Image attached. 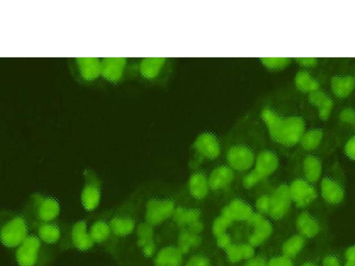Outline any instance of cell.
Here are the masks:
<instances>
[{"mask_svg": "<svg viewBox=\"0 0 355 266\" xmlns=\"http://www.w3.org/2000/svg\"><path fill=\"white\" fill-rule=\"evenodd\" d=\"M269 140L282 148L299 145L306 130V121L300 114L286 111L277 92L261 96L251 108Z\"/></svg>", "mask_w": 355, "mask_h": 266, "instance_id": "cell-1", "label": "cell"}, {"mask_svg": "<svg viewBox=\"0 0 355 266\" xmlns=\"http://www.w3.org/2000/svg\"><path fill=\"white\" fill-rule=\"evenodd\" d=\"M178 61L170 57H146L134 60L132 78L159 88H166L175 76Z\"/></svg>", "mask_w": 355, "mask_h": 266, "instance_id": "cell-2", "label": "cell"}, {"mask_svg": "<svg viewBox=\"0 0 355 266\" xmlns=\"http://www.w3.org/2000/svg\"><path fill=\"white\" fill-rule=\"evenodd\" d=\"M141 194L134 191L129 194L119 204L111 208L110 222L112 231L123 245L129 238H132L142 213Z\"/></svg>", "mask_w": 355, "mask_h": 266, "instance_id": "cell-3", "label": "cell"}, {"mask_svg": "<svg viewBox=\"0 0 355 266\" xmlns=\"http://www.w3.org/2000/svg\"><path fill=\"white\" fill-rule=\"evenodd\" d=\"M245 121L242 114L235 123L236 139L229 141L225 150L227 164L234 172H248L254 166L257 151L253 145L244 140Z\"/></svg>", "mask_w": 355, "mask_h": 266, "instance_id": "cell-4", "label": "cell"}, {"mask_svg": "<svg viewBox=\"0 0 355 266\" xmlns=\"http://www.w3.org/2000/svg\"><path fill=\"white\" fill-rule=\"evenodd\" d=\"M31 232L30 224L21 211L8 209L0 212V238L8 249L15 250Z\"/></svg>", "mask_w": 355, "mask_h": 266, "instance_id": "cell-5", "label": "cell"}, {"mask_svg": "<svg viewBox=\"0 0 355 266\" xmlns=\"http://www.w3.org/2000/svg\"><path fill=\"white\" fill-rule=\"evenodd\" d=\"M21 212L31 224L52 222L59 220L61 206L54 197L34 192L27 198Z\"/></svg>", "mask_w": 355, "mask_h": 266, "instance_id": "cell-6", "label": "cell"}, {"mask_svg": "<svg viewBox=\"0 0 355 266\" xmlns=\"http://www.w3.org/2000/svg\"><path fill=\"white\" fill-rule=\"evenodd\" d=\"M56 248L45 244L31 231L14 250V258L18 266H46Z\"/></svg>", "mask_w": 355, "mask_h": 266, "instance_id": "cell-7", "label": "cell"}, {"mask_svg": "<svg viewBox=\"0 0 355 266\" xmlns=\"http://www.w3.org/2000/svg\"><path fill=\"white\" fill-rule=\"evenodd\" d=\"M111 209L89 216V231L96 245L113 256H117L122 245L115 236L110 222Z\"/></svg>", "mask_w": 355, "mask_h": 266, "instance_id": "cell-8", "label": "cell"}, {"mask_svg": "<svg viewBox=\"0 0 355 266\" xmlns=\"http://www.w3.org/2000/svg\"><path fill=\"white\" fill-rule=\"evenodd\" d=\"M96 246L89 231V217L73 222H64L59 249L88 252Z\"/></svg>", "mask_w": 355, "mask_h": 266, "instance_id": "cell-9", "label": "cell"}, {"mask_svg": "<svg viewBox=\"0 0 355 266\" xmlns=\"http://www.w3.org/2000/svg\"><path fill=\"white\" fill-rule=\"evenodd\" d=\"M176 208L175 202L169 198L150 196L142 202L143 219L156 227L171 218Z\"/></svg>", "mask_w": 355, "mask_h": 266, "instance_id": "cell-10", "label": "cell"}, {"mask_svg": "<svg viewBox=\"0 0 355 266\" xmlns=\"http://www.w3.org/2000/svg\"><path fill=\"white\" fill-rule=\"evenodd\" d=\"M103 182L99 175L92 168L83 171V186L80 192V204L83 209L93 213L100 205Z\"/></svg>", "mask_w": 355, "mask_h": 266, "instance_id": "cell-11", "label": "cell"}, {"mask_svg": "<svg viewBox=\"0 0 355 266\" xmlns=\"http://www.w3.org/2000/svg\"><path fill=\"white\" fill-rule=\"evenodd\" d=\"M133 60L127 57L101 58L102 79L110 84L121 83L128 76L132 78Z\"/></svg>", "mask_w": 355, "mask_h": 266, "instance_id": "cell-12", "label": "cell"}, {"mask_svg": "<svg viewBox=\"0 0 355 266\" xmlns=\"http://www.w3.org/2000/svg\"><path fill=\"white\" fill-rule=\"evenodd\" d=\"M72 71L83 84H92L101 77V58L75 57L72 59Z\"/></svg>", "mask_w": 355, "mask_h": 266, "instance_id": "cell-13", "label": "cell"}, {"mask_svg": "<svg viewBox=\"0 0 355 266\" xmlns=\"http://www.w3.org/2000/svg\"><path fill=\"white\" fill-rule=\"evenodd\" d=\"M288 186L293 204L298 209L309 206L318 197V191L315 185L303 177L294 179Z\"/></svg>", "mask_w": 355, "mask_h": 266, "instance_id": "cell-14", "label": "cell"}, {"mask_svg": "<svg viewBox=\"0 0 355 266\" xmlns=\"http://www.w3.org/2000/svg\"><path fill=\"white\" fill-rule=\"evenodd\" d=\"M155 228L142 218L139 221L132 236L137 247L147 258H153L158 250Z\"/></svg>", "mask_w": 355, "mask_h": 266, "instance_id": "cell-15", "label": "cell"}, {"mask_svg": "<svg viewBox=\"0 0 355 266\" xmlns=\"http://www.w3.org/2000/svg\"><path fill=\"white\" fill-rule=\"evenodd\" d=\"M270 206L268 216L274 220L283 219L288 213L293 204L289 186L281 183L270 195Z\"/></svg>", "mask_w": 355, "mask_h": 266, "instance_id": "cell-16", "label": "cell"}, {"mask_svg": "<svg viewBox=\"0 0 355 266\" xmlns=\"http://www.w3.org/2000/svg\"><path fill=\"white\" fill-rule=\"evenodd\" d=\"M280 160L273 150L262 148L258 150L252 170L263 180L274 174L279 167Z\"/></svg>", "mask_w": 355, "mask_h": 266, "instance_id": "cell-17", "label": "cell"}, {"mask_svg": "<svg viewBox=\"0 0 355 266\" xmlns=\"http://www.w3.org/2000/svg\"><path fill=\"white\" fill-rule=\"evenodd\" d=\"M197 158L200 161L216 159L222 152V145L218 139L212 133L200 134L193 143Z\"/></svg>", "mask_w": 355, "mask_h": 266, "instance_id": "cell-18", "label": "cell"}, {"mask_svg": "<svg viewBox=\"0 0 355 266\" xmlns=\"http://www.w3.org/2000/svg\"><path fill=\"white\" fill-rule=\"evenodd\" d=\"M247 222L252 227L248 242L254 247L263 245L273 232L272 223L257 211L253 213Z\"/></svg>", "mask_w": 355, "mask_h": 266, "instance_id": "cell-19", "label": "cell"}, {"mask_svg": "<svg viewBox=\"0 0 355 266\" xmlns=\"http://www.w3.org/2000/svg\"><path fill=\"white\" fill-rule=\"evenodd\" d=\"M63 223L59 220L31 225V231L45 244L58 247L61 241Z\"/></svg>", "mask_w": 355, "mask_h": 266, "instance_id": "cell-20", "label": "cell"}, {"mask_svg": "<svg viewBox=\"0 0 355 266\" xmlns=\"http://www.w3.org/2000/svg\"><path fill=\"white\" fill-rule=\"evenodd\" d=\"M319 182V193L327 204L338 206L344 201L345 190L338 179L331 176H324Z\"/></svg>", "mask_w": 355, "mask_h": 266, "instance_id": "cell-21", "label": "cell"}, {"mask_svg": "<svg viewBox=\"0 0 355 266\" xmlns=\"http://www.w3.org/2000/svg\"><path fill=\"white\" fill-rule=\"evenodd\" d=\"M254 211L252 206L241 198L230 200L221 210L220 214L234 222H248Z\"/></svg>", "mask_w": 355, "mask_h": 266, "instance_id": "cell-22", "label": "cell"}, {"mask_svg": "<svg viewBox=\"0 0 355 266\" xmlns=\"http://www.w3.org/2000/svg\"><path fill=\"white\" fill-rule=\"evenodd\" d=\"M295 227L297 233L306 240L317 237L322 229L318 220L307 211H302L297 215Z\"/></svg>", "mask_w": 355, "mask_h": 266, "instance_id": "cell-23", "label": "cell"}, {"mask_svg": "<svg viewBox=\"0 0 355 266\" xmlns=\"http://www.w3.org/2000/svg\"><path fill=\"white\" fill-rule=\"evenodd\" d=\"M184 256L176 245H166L157 250L153 263L154 266H182Z\"/></svg>", "mask_w": 355, "mask_h": 266, "instance_id": "cell-24", "label": "cell"}, {"mask_svg": "<svg viewBox=\"0 0 355 266\" xmlns=\"http://www.w3.org/2000/svg\"><path fill=\"white\" fill-rule=\"evenodd\" d=\"M234 172L227 164L216 166L208 175L210 189L220 190L229 186L234 179Z\"/></svg>", "mask_w": 355, "mask_h": 266, "instance_id": "cell-25", "label": "cell"}, {"mask_svg": "<svg viewBox=\"0 0 355 266\" xmlns=\"http://www.w3.org/2000/svg\"><path fill=\"white\" fill-rule=\"evenodd\" d=\"M188 189L193 198L197 200H204L211 190L208 176L202 171H194L189 178Z\"/></svg>", "mask_w": 355, "mask_h": 266, "instance_id": "cell-26", "label": "cell"}, {"mask_svg": "<svg viewBox=\"0 0 355 266\" xmlns=\"http://www.w3.org/2000/svg\"><path fill=\"white\" fill-rule=\"evenodd\" d=\"M330 88L332 94L338 98L349 97L355 90V76L336 75L331 77Z\"/></svg>", "mask_w": 355, "mask_h": 266, "instance_id": "cell-27", "label": "cell"}, {"mask_svg": "<svg viewBox=\"0 0 355 266\" xmlns=\"http://www.w3.org/2000/svg\"><path fill=\"white\" fill-rule=\"evenodd\" d=\"M302 170L303 173L302 177L315 185L322 177V163L321 159L315 154H306L302 161Z\"/></svg>", "mask_w": 355, "mask_h": 266, "instance_id": "cell-28", "label": "cell"}, {"mask_svg": "<svg viewBox=\"0 0 355 266\" xmlns=\"http://www.w3.org/2000/svg\"><path fill=\"white\" fill-rule=\"evenodd\" d=\"M295 88L306 95L321 89L320 83L308 70L301 69L296 72L293 78Z\"/></svg>", "mask_w": 355, "mask_h": 266, "instance_id": "cell-29", "label": "cell"}, {"mask_svg": "<svg viewBox=\"0 0 355 266\" xmlns=\"http://www.w3.org/2000/svg\"><path fill=\"white\" fill-rule=\"evenodd\" d=\"M227 259L232 263L245 261L255 255V247L248 242H232L224 250Z\"/></svg>", "mask_w": 355, "mask_h": 266, "instance_id": "cell-30", "label": "cell"}, {"mask_svg": "<svg viewBox=\"0 0 355 266\" xmlns=\"http://www.w3.org/2000/svg\"><path fill=\"white\" fill-rule=\"evenodd\" d=\"M306 239L296 233L287 238L282 245V255L293 260L304 250Z\"/></svg>", "mask_w": 355, "mask_h": 266, "instance_id": "cell-31", "label": "cell"}, {"mask_svg": "<svg viewBox=\"0 0 355 266\" xmlns=\"http://www.w3.org/2000/svg\"><path fill=\"white\" fill-rule=\"evenodd\" d=\"M171 218L177 226L184 229L201 219V212L196 208L176 206Z\"/></svg>", "mask_w": 355, "mask_h": 266, "instance_id": "cell-32", "label": "cell"}, {"mask_svg": "<svg viewBox=\"0 0 355 266\" xmlns=\"http://www.w3.org/2000/svg\"><path fill=\"white\" fill-rule=\"evenodd\" d=\"M323 138L324 132L321 128L306 129L300 139L299 145L304 151L312 152L321 145Z\"/></svg>", "mask_w": 355, "mask_h": 266, "instance_id": "cell-33", "label": "cell"}, {"mask_svg": "<svg viewBox=\"0 0 355 266\" xmlns=\"http://www.w3.org/2000/svg\"><path fill=\"white\" fill-rule=\"evenodd\" d=\"M201 243L200 235L194 234L187 229H181L177 240V247L185 255Z\"/></svg>", "mask_w": 355, "mask_h": 266, "instance_id": "cell-34", "label": "cell"}, {"mask_svg": "<svg viewBox=\"0 0 355 266\" xmlns=\"http://www.w3.org/2000/svg\"><path fill=\"white\" fill-rule=\"evenodd\" d=\"M293 61L291 57H262L259 62L268 71L278 72L287 68Z\"/></svg>", "mask_w": 355, "mask_h": 266, "instance_id": "cell-35", "label": "cell"}, {"mask_svg": "<svg viewBox=\"0 0 355 266\" xmlns=\"http://www.w3.org/2000/svg\"><path fill=\"white\" fill-rule=\"evenodd\" d=\"M232 223L230 220L220 214L212 222L211 231L213 235L216 237L227 233V230Z\"/></svg>", "mask_w": 355, "mask_h": 266, "instance_id": "cell-36", "label": "cell"}, {"mask_svg": "<svg viewBox=\"0 0 355 266\" xmlns=\"http://www.w3.org/2000/svg\"><path fill=\"white\" fill-rule=\"evenodd\" d=\"M334 107V100L329 95V96L318 107L315 108L319 118L321 121H327L333 112Z\"/></svg>", "mask_w": 355, "mask_h": 266, "instance_id": "cell-37", "label": "cell"}, {"mask_svg": "<svg viewBox=\"0 0 355 266\" xmlns=\"http://www.w3.org/2000/svg\"><path fill=\"white\" fill-rule=\"evenodd\" d=\"M256 211L263 215H268L270 206V195H262L255 201Z\"/></svg>", "mask_w": 355, "mask_h": 266, "instance_id": "cell-38", "label": "cell"}, {"mask_svg": "<svg viewBox=\"0 0 355 266\" xmlns=\"http://www.w3.org/2000/svg\"><path fill=\"white\" fill-rule=\"evenodd\" d=\"M329 94L321 89H318L307 95V99L311 105L316 108L318 107L327 97Z\"/></svg>", "mask_w": 355, "mask_h": 266, "instance_id": "cell-39", "label": "cell"}, {"mask_svg": "<svg viewBox=\"0 0 355 266\" xmlns=\"http://www.w3.org/2000/svg\"><path fill=\"white\" fill-rule=\"evenodd\" d=\"M338 117L343 123L354 126L355 109L352 107H345L340 110Z\"/></svg>", "mask_w": 355, "mask_h": 266, "instance_id": "cell-40", "label": "cell"}, {"mask_svg": "<svg viewBox=\"0 0 355 266\" xmlns=\"http://www.w3.org/2000/svg\"><path fill=\"white\" fill-rule=\"evenodd\" d=\"M183 266H211V263L207 256L196 254L190 257Z\"/></svg>", "mask_w": 355, "mask_h": 266, "instance_id": "cell-41", "label": "cell"}, {"mask_svg": "<svg viewBox=\"0 0 355 266\" xmlns=\"http://www.w3.org/2000/svg\"><path fill=\"white\" fill-rule=\"evenodd\" d=\"M261 181L262 180L251 169L243 176L242 184L245 188L250 189L257 186Z\"/></svg>", "mask_w": 355, "mask_h": 266, "instance_id": "cell-42", "label": "cell"}, {"mask_svg": "<svg viewBox=\"0 0 355 266\" xmlns=\"http://www.w3.org/2000/svg\"><path fill=\"white\" fill-rule=\"evenodd\" d=\"M266 266H295V264L293 260L280 254L268 260Z\"/></svg>", "mask_w": 355, "mask_h": 266, "instance_id": "cell-43", "label": "cell"}, {"mask_svg": "<svg viewBox=\"0 0 355 266\" xmlns=\"http://www.w3.org/2000/svg\"><path fill=\"white\" fill-rule=\"evenodd\" d=\"M293 61L303 69H313L318 64V59L314 57H304L293 58Z\"/></svg>", "mask_w": 355, "mask_h": 266, "instance_id": "cell-44", "label": "cell"}, {"mask_svg": "<svg viewBox=\"0 0 355 266\" xmlns=\"http://www.w3.org/2000/svg\"><path fill=\"white\" fill-rule=\"evenodd\" d=\"M321 266H343V263L336 254L329 252L322 258Z\"/></svg>", "mask_w": 355, "mask_h": 266, "instance_id": "cell-45", "label": "cell"}, {"mask_svg": "<svg viewBox=\"0 0 355 266\" xmlns=\"http://www.w3.org/2000/svg\"><path fill=\"white\" fill-rule=\"evenodd\" d=\"M343 150L349 159L355 161V134L346 141Z\"/></svg>", "mask_w": 355, "mask_h": 266, "instance_id": "cell-46", "label": "cell"}, {"mask_svg": "<svg viewBox=\"0 0 355 266\" xmlns=\"http://www.w3.org/2000/svg\"><path fill=\"white\" fill-rule=\"evenodd\" d=\"M268 260L261 255H254L245 261L244 266H266Z\"/></svg>", "mask_w": 355, "mask_h": 266, "instance_id": "cell-47", "label": "cell"}, {"mask_svg": "<svg viewBox=\"0 0 355 266\" xmlns=\"http://www.w3.org/2000/svg\"><path fill=\"white\" fill-rule=\"evenodd\" d=\"M216 238V242L218 247L223 250L227 249L233 242L227 233H225Z\"/></svg>", "mask_w": 355, "mask_h": 266, "instance_id": "cell-48", "label": "cell"}, {"mask_svg": "<svg viewBox=\"0 0 355 266\" xmlns=\"http://www.w3.org/2000/svg\"><path fill=\"white\" fill-rule=\"evenodd\" d=\"M204 227H205L204 223L202 222L201 219H200V220H198L192 222L185 229H187L190 232H191L194 234L200 235V233L204 230Z\"/></svg>", "mask_w": 355, "mask_h": 266, "instance_id": "cell-49", "label": "cell"}, {"mask_svg": "<svg viewBox=\"0 0 355 266\" xmlns=\"http://www.w3.org/2000/svg\"><path fill=\"white\" fill-rule=\"evenodd\" d=\"M345 260L355 262V244L346 248L344 251Z\"/></svg>", "mask_w": 355, "mask_h": 266, "instance_id": "cell-50", "label": "cell"}, {"mask_svg": "<svg viewBox=\"0 0 355 266\" xmlns=\"http://www.w3.org/2000/svg\"><path fill=\"white\" fill-rule=\"evenodd\" d=\"M300 266H319V265L315 260L308 259L302 263Z\"/></svg>", "mask_w": 355, "mask_h": 266, "instance_id": "cell-51", "label": "cell"}, {"mask_svg": "<svg viewBox=\"0 0 355 266\" xmlns=\"http://www.w3.org/2000/svg\"><path fill=\"white\" fill-rule=\"evenodd\" d=\"M343 266H355V262L345 260L344 263H343Z\"/></svg>", "mask_w": 355, "mask_h": 266, "instance_id": "cell-52", "label": "cell"}, {"mask_svg": "<svg viewBox=\"0 0 355 266\" xmlns=\"http://www.w3.org/2000/svg\"><path fill=\"white\" fill-rule=\"evenodd\" d=\"M354 72H355V69H354Z\"/></svg>", "mask_w": 355, "mask_h": 266, "instance_id": "cell-53", "label": "cell"}, {"mask_svg": "<svg viewBox=\"0 0 355 266\" xmlns=\"http://www.w3.org/2000/svg\"><path fill=\"white\" fill-rule=\"evenodd\" d=\"M354 126H355V125H354Z\"/></svg>", "mask_w": 355, "mask_h": 266, "instance_id": "cell-54", "label": "cell"}]
</instances>
